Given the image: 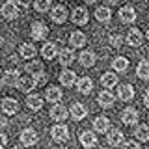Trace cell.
<instances>
[{"mask_svg": "<svg viewBox=\"0 0 149 149\" xmlns=\"http://www.w3.org/2000/svg\"><path fill=\"white\" fill-rule=\"evenodd\" d=\"M121 121H123L125 125H134V123H138V110H134V108H125L123 112H121Z\"/></svg>", "mask_w": 149, "mask_h": 149, "instance_id": "cell-11", "label": "cell"}, {"mask_svg": "<svg viewBox=\"0 0 149 149\" xmlns=\"http://www.w3.org/2000/svg\"><path fill=\"white\" fill-rule=\"evenodd\" d=\"M67 116H69V112L65 106L62 104H54L52 108H50V118H52L54 121H58V123H62V121L67 119Z\"/></svg>", "mask_w": 149, "mask_h": 149, "instance_id": "cell-7", "label": "cell"}, {"mask_svg": "<svg viewBox=\"0 0 149 149\" xmlns=\"http://www.w3.org/2000/svg\"><path fill=\"white\" fill-rule=\"evenodd\" d=\"M97 102H99L102 108H110V106H114L116 97H114V93H110L108 90H102L99 93V97H97Z\"/></svg>", "mask_w": 149, "mask_h": 149, "instance_id": "cell-8", "label": "cell"}, {"mask_svg": "<svg viewBox=\"0 0 149 149\" xmlns=\"http://www.w3.org/2000/svg\"><path fill=\"white\" fill-rule=\"evenodd\" d=\"M93 129L97 132H110V119L104 118V116H99V118L93 121Z\"/></svg>", "mask_w": 149, "mask_h": 149, "instance_id": "cell-18", "label": "cell"}, {"mask_svg": "<svg viewBox=\"0 0 149 149\" xmlns=\"http://www.w3.org/2000/svg\"><path fill=\"white\" fill-rule=\"evenodd\" d=\"M134 136H136L140 142H147L149 140V125H138L134 129Z\"/></svg>", "mask_w": 149, "mask_h": 149, "instance_id": "cell-32", "label": "cell"}, {"mask_svg": "<svg viewBox=\"0 0 149 149\" xmlns=\"http://www.w3.org/2000/svg\"><path fill=\"white\" fill-rule=\"evenodd\" d=\"M50 134H52V140L54 142H67L69 138V129L65 127V125H54L52 130H50Z\"/></svg>", "mask_w": 149, "mask_h": 149, "instance_id": "cell-3", "label": "cell"}, {"mask_svg": "<svg viewBox=\"0 0 149 149\" xmlns=\"http://www.w3.org/2000/svg\"><path fill=\"white\" fill-rule=\"evenodd\" d=\"M41 54H43L45 60H54L60 52H58V49H56L54 43H45L43 49H41Z\"/></svg>", "mask_w": 149, "mask_h": 149, "instance_id": "cell-24", "label": "cell"}, {"mask_svg": "<svg viewBox=\"0 0 149 149\" xmlns=\"http://www.w3.org/2000/svg\"><path fill=\"white\" fill-rule=\"evenodd\" d=\"M19 138H21V143H22V146H26V147L36 146L37 140H39V136H37V132H36L34 129H24Z\"/></svg>", "mask_w": 149, "mask_h": 149, "instance_id": "cell-2", "label": "cell"}, {"mask_svg": "<svg viewBox=\"0 0 149 149\" xmlns=\"http://www.w3.org/2000/svg\"><path fill=\"white\" fill-rule=\"evenodd\" d=\"M99 149H104V147H99Z\"/></svg>", "mask_w": 149, "mask_h": 149, "instance_id": "cell-47", "label": "cell"}, {"mask_svg": "<svg viewBox=\"0 0 149 149\" xmlns=\"http://www.w3.org/2000/svg\"><path fill=\"white\" fill-rule=\"evenodd\" d=\"M30 34H32L34 39L41 41V39H45V37H47V34H49V28H47L45 22H34L32 28H30Z\"/></svg>", "mask_w": 149, "mask_h": 149, "instance_id": "cell-5", "label": "cell"}, {"mask_svg": "<svg viewBox=\"0 0 149 149\" xmlns=\"http://www.w3.org/2000/svg\"><path fill=\"white\" fill-rule=\"evenodd\" d=\"M101 84L104 88H114V86H118V74H114V73H104L101 77Z\"/></svg>", "mask_w": 149, "mask_h": 149, "instance_id": "cell-31", "label": "cell"}, {"mask_svg": "<svg viewBox=\"0 0 149 149\" xmlns=\"http://www.w3.org/2000/svg\"><path fill=\"white\" fill-rule=\"evenodd\" d=\"M147 41H149V30H147Z\"/></svg>", "mask_w": 149, "mask_h": 149, "instance_id": "cell-46", "label": "cell"}, {"mask_svg": "<svg viewBox=\"0 0 149 149\" xmlns=\"http://www.w3.org/2000/svg\"><path fill=\"white\" fill-rule=\"evenodd\" d=\"M143 104L149 108V91H146V95H143Z\"/></svg>", "mask_w": 149, "mask_h": 149, "instance_id": "cell-40", "label": "cell"}, {"mask_svg": "<svg viewBox=\"0 0 149 149\" xmlns=\"http://www.w3.org/2000/svg\"><path fill=\"white\" fill-rule=\"evenodd\" d=\"M0 13H2V17L8 19V21H11V19H17V17H19V4L13 2V0H9V2H6V4L2 6Z\"/></svg>", "mask_w": 149, "mask_h": 149, "instance_id": "cell-1", "label": "cell"}, {"mask_svg": "<svg viewBox=\"0 0 149 149\" xmlns=\"http://www.w3.org/2000/svg\"><path fill=\"white\" fill-rule=\"evenodd\" d=\"M104 2H106V4H108V6H114V4H118V2H119V0H104Z\"/></svg>", "mask_w": 149, "mask_h": 149, "instance_id": "cell-41", "label": "cell"}, {"mask_svg": "<svg viewBox=\"0 0 149 149\" xmlns=\"http://www.w3.org/2000/svg\"><path fill=\"white\" fill-rule=\"evenodd\" d=\"M2 110H4V114H17V110H19V102H17V99L6 97V99L2 101Z\"/></svg>", "mask_w": 149, "mask_h": 149, "instance_id": "cell-19", "label": "cell"}, {"mask_svg": "<svg viewBox=\"0 0 149 149\" xmlns=\"http://www.w3.org/2000/svg\"><path fill=\"white\" fill-rule=\"evenodd\" d=\"M6 143H8V136L6 134H0V149L6 147Z\"/></svg>", "mask_w": 149, "mask_h": 149, "instance_id": "cell-38", "label": "cell"}, {"mask_svg": "<svg viewBox=\"0 0 149 149\" xmlns=\"http://www.w3.org/2000/svg\"><path fill=\"white\" fill-rule=\"evenodd\" d=\"M78 62H80L82 67H93L95 62H97V56H95L93 50H84V52L78 56Z\"/></svg>", "mask_w": 149, "mask_h": 149, "instance_id": "cell-9", "label": "cell"}, {"mask_svg": "<svg viewBox=\"0 0 149 149\" xmlns=\"http://www.w3.org/2000/svg\"><path fill=\"white\" fill-rule=\"evenodd\" d=\"M62 90H60L58 86H50L49 90H47V93H45V97H47V101H50V102H60L62 101Z\"/></svg>", "mask_w": 149, "mask_h": 149, "instance_id": "cell-22", "label": "cell"}, {"mask_svg": "<svg viewBox=\"0 0 149 149\" xmlns=\"http://www.w3.org/2000/svg\"><path fill=\"white\" fill-rule=\"evenodd\" d=\"M123 149H140V143L134 142V140H130V142H125L123 143Z\"/></svg>", "mask_w": 149, "mask_h": 149, "instance_id": "cell-37", "label": "cell"}, {"mask_svg": "<svg viewBox=\"0 0 149 149\" xmlns=\"http://www.w3.org/2000/svg\"><path fill=\"white\" fill-rule=\"evenodd\" d=\"M127 43L130 47H140L143 43V36H142V32L140 30H130L129 34H127Z\"/></svg>", "mask_w": 149, "mask_h": 149, "instance_id": "cell-20", "label": "cell"}, {"mask_svg": "<svg viewBox=\"0 0 149 149\" xmlns=\"http://www.w3.org/2000/svg\"><path fill=\"white\" fill-rule=\"evenodd\" d=\"M2 78H4V84H6V86H17L21 77H19L17 71H11V69H9V71H6L2 74Z\"/></svg>", "mask_w": 149, "mask_h": 149, "instance_id": "cell-29", "label": "cell"}, {"mask_svg": "<svg viewBox=\"0 0 149 149\" xmlns=\"http://www.w3.org/2000/svg\"><path fill=\"white\" fill-rule=\"evenodd\" d=\"M112 67H114L116 71L123 73V71H127V69H129V60L123 58V56H119V58H116L114 62H112Z\"/></svg>", "mask_w": 149, "mask_h": 149, "instance_id": "cell-34", "label": "cell"}, {"mask_svg": "<svg viewBox=\"0 0 149 149\" xmlns=\"http://www.w3.org/2000/svg\"><path fill=\"white\" fill-rule=\"evenodd\" d=\"M110 45L114 47V49H119V47L123 45V37H121L119 34H114V36H110Z\"/></svg>", "mask_w": 149, "mask_h": 149, "instance_id": "cell-36", "label": "cell"}, {"mask_svg": "<svg viewBox=\"0 0 149 149\" xmlns=\"http://www.w3.org/2000/svg\"><path fill=\"white\" fill-rule=\"evenodd\" d=\"M2 86H4V78L0 77V88H2Z\"/></svg>", "mask_w": 149, "mask_h": 149, "instance_id": "cell-43", "label": "cell"}, {"mask_svg": "<svg viewBox=\"0 0 149 149\" xmlns=\"http://www.w3.org/2000/svg\"><path fill=\"white\" fill-rule=\"evenodd\" d=\"M74 80H77V74H74V71H69V69H65V71L60 73V82L63 84V86H73Z\"/></svg>", "mask_w": 149, "mask_h": 149, "instance_id": "cell-28", "label": "cell"}, {"mask_svg": "<svg viewBox=\"0 0 149 149\" xmlns=\"http://www.w3.org/2000/svg\"><path fill=\"white\" fill-rule=\"evenodd\" d=\"M13 149H24V147H21V146H15V147H13Z\"/></svg>", "mask_w": 149, "mask_h": 149, "instance_id": "cell-45", "label": "cell"}, {"mask_svg": "<svg viewBox=\"0 0 149 149\" xmlns=\"http://www.w3.org/2000/svg\"><path fill=\"white\" fill-rule=\"evenodd\" d=\"M106 140H108V146H112V147H119L121 143H123V132H121L119 129H114V130H110V132H108Z\"/></svg>", "mask_w": 149, "mask_h": 149, "instance_id": "cell-15", "label": "cell"}, {"mask_svg": "<svg viewBox=\"0 0 149 149\" xmlns=\"http://www.w3.org/2000/svg\"><path fill=\"white\" fill-rule=\"evenodd\" d=\"M2 45H4V37L0 36V47H2Z\"/></svg>", "mask_w": 149, "mask_h": 149, "instance_id": "cell-44", "label": "cell"}, {"mask_svg": "<svg viewBox=\"0 0 149 149\" xmlns=\"http://www.w3.org/2000/svg\"><path fill=\"white\" fill-rule=\"evenodd\" d=\"M73 62H74V52L71 49H62V50H60V63H62L63 67L71 65Z\"/></svg>", "mask_w": 149, "mask_h": 149, "instance_id": "cell-26", "label": "cell"}, {"mask_svg": "<svg viewBox=\"0 0 149 149\" xmlns=\"http://www.w3.org/2000/svg\"><path fill=\"white\" fill-rule=\"evenodd\" d=\"M36 86H37L36 78L30 77V74H26V77H21V78H19V84H17V88H19L22 93H30Z\"/></svg>", "mask_w": 149, "mask_h": 149, "instance_id": "cell-4", "label": "cell"}, {"mask_svg": "<svg viewBox=\"0 0 149 149\" xmlns=\"http://www.w3.org/2000/svg\"><path fill=\"white\" fill-rule=\"evenodd\" d=\"M6 125H8V119L4 118V116H0V129H4Z\"/></svg>", "mask_w": 149, "mask_h": 149, "instance_id": "cell-39", "label": "cell"}, {"mask_svg": "<svg viewBox=\"0 0 149 149\" xmlns=\"http://www.w3.org/2000/svg\"><path fill=\"white\" fill-rule=\"evenodd\" d=\"M80 143L86 149H90V147H95L97 146V136L93 132H90V130H84V132L80 134Z\"/></svg>", "mask_w": 149, "mask_h": 149, "instance_id": "cell-16", "label": "cell"}, {"mask_svg": "<svg viewBox=\"0 0 149 149\" xmlns=\"http://www.w3.org/2000/svg\"><path fill=\"white\" fill-rule=\"evenodd\" d=\"M119 19L123 22H127V24H130V22L136 21V11H134L130 6H123L119 9Z\"/></svg>", "mask_w": 149, "mask_h": 149, "instance_id": "cell-14", "label": "cell"}, {"mask_svg": "<svg viewBox=\"0 0 149 149\" xmlns=\"http://www.w3.org/2000/svg\"><path fill=\"white\" fill-rule=\"evenodd\" d=\"M84 2H86V4H95L97 0H84Z\"/></svg>", "mask_w": 149, "mask_h": 149, "instance_id": "cell-42", "label": "cell"}, {"mask_svg": "<svg viewBox=\"0 0 149 149\" xmlns=\"http://www.w3.org/2000/svg\"><path fill=\"white\" fill-rule=\"evenodd\" d=\"M69 45H73L74 49L84 47V45H86V36H84L82 32H73V34L69 36Z\"/></svg>", "mask_w": 149, "mask_h": 149, "instance_id": "cell-27", "label": "cell"}, {"mask_svg": "<svg viewBox=\"0 0 149 149\" xmlns=\"http://www.w3.org/2000/svg\"><path fill=\"white\" fill-rule=\"evenodd\" d=\"M26 71H28V74H30V77H34V78L41 77V74H45L43 63L37 62V60H32L30 63H26Z\"/></svg>", "mask_w": 149, "mask_h": 149, "instance_id": "cell-10", "label": "cell"}, {"mask_svg": "<svg viewBox=\"0 0 149 149\" xmlns=\"http://www.w3.org/2000/svg\"><path fill=\"white\" fill-rule=\"evenodd\" d=\"M136 74H138V78H142V80H149V62L147 60H142V62L138 63Z\"/></svg>", "mask_w": 149, "mask_h": 149, "instance_id": "cell-30", "label": "cell"}, {"mask_svg": "<svg viewBox=\"0 0 149 149\" xmlns=\"http://www.w3.org/2000/svg\"><path fill=\"white\" fill-rule=\"evenodd\" d=\"M71 116H73V119L80 121V119H84L88 116V108L82 104V102H73L71 104Z\"/></svg>", "mask_w": 149, "mask_h": 149, "instance_id": "cell-12", "label": "cell"}, {"mask_svg": "<svg viewBox=\"0 0 149 149\" xmlns=\"http://www.w3.org/2000/svg\"><path fill=\"white\" fill-rule=\"evenodd\" d=\"M118 95H119V99H121V101H130V99L134 97V88L130 86V84H121Z\"/></svg>", "mask_w": 149, "mask_h": 149, "instance_id": "cell-21", "label": "cell"}, {"mask_svg": "<svg viewBox=\"0 0 149 149\" xmlns=\"http://www.w3.org/2000/svg\"><path fill=\"white\" fill-rule=\"evenodd\" d=\"M95 19L99 22H110V19H112V11H110V8L108 6H101V8H97V11H95Z\"/></svg>", "mask_w": 149, "mask_h": 149, "instance_id": "cell-23", "label": "cell"}, {"mask_svg": "<svg viewBox=\"0 0 149 149\" xmlns=\"http://www.w3.org/2000/svg\"><path fill=\"white\" fill-rule=\"evenodd\" d=\"M71 21L74 24H86L88 22V11L86 8H74L73 9V15H71Z\"/></svg>", "mask_w": 149, "mask_h": 149, "instance_id": "cell-13", "label": "cell"}, {"mask_svg": "<svg viewBox=\"0 0 149 149\" xmlns=\"http://www.w3.org/2000/svg\"><path fill=\"white\" fill-rule=\"evenodd\" d=\"M50 19H52L56 24L65 22V19H67V9H65V6H54L50 9Z\"/></svg>", "mask_w": 149, "mask_h": 149, "instance_id": "cell-6", "label": "cell"}, {"mask_svg": "<svg viewBox=\"0 0 149 149\" xmlns=\"http://www.w3.org/2000/svg\"><path fill=\"white\" fill-rule=\"evenodd\" d=\"M77 90L82 93V95H90V91L93 90V82L90 77H82L80 80L77 82Z\"/></svg>", "mask_w": 149, "mask_h": 149, "instance_id": "cell-17", "label": "cell"}, {"mask_svg": "<svg viewBox=\"0 0 149 149\" xmlns=\"http://www.w3.org/2000/svg\"><path fill=\"white\" fill-rule=\"evenodd\" d=\"M50 6H52V2H50V0H34V8H36L39 13L49 11Z\"/></svg>", "mask_w": 149, "mask_h": 149, "instance_id": "cell-35", "label": "cell"}, {"mask_svg": "<svg viewBox=\"0 0 149 149\" xmlns=\"http://www.w3.org/2000/svg\"><path fill=\"white\" fill-rule=\"evenodd\" d=\"M26 106L32 112H37V110H41V106H43V99H41L39 95H28L26 97Z\"/></svg>", "mask_w": 149, "mask_h": 149, "instance_id": "cell-25", "label": "cell"}, {"mask_svg": "<svg viewBox=\"0 0 149 149\" xmlns=\"http://www.w3.org/2000/svg\"><path fill=\"white\" fill-rule=\"evenodd\" d=\"M36 47L34 45H30V43H22L21 45V56L22 58H26V60H34V56H36Z\"/></svg>", "mask_w": 149, "mask_h": 149, "instance_id": "cell-33", "label": "cell"}]
</instances>
